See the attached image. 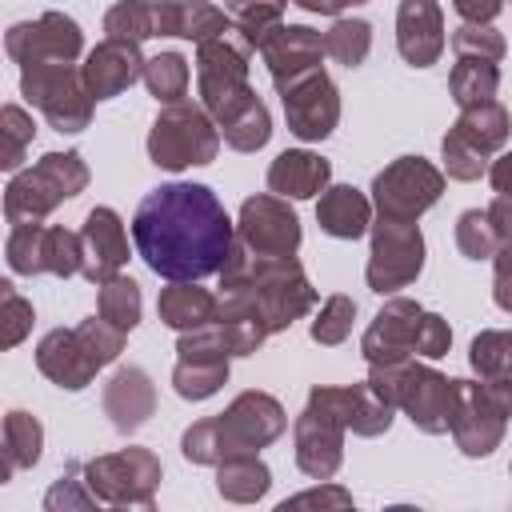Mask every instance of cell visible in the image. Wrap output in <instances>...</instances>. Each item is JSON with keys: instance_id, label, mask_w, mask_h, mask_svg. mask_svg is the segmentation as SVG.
Returning <instances> with one entry per match:
<instances>
[{"instance_id": "cell-35", "label": "cell", "mask_w": 512, "mask_h": 512, "mask_svg": "<svg viewBox=\"0 0 512 512\" xmlns=\"http://www.w3.org/2000/svg\"><path fill=\"white\" fill-rule=\"evenodd\" d=\"M40 444H44V428L36 416L28 412H8L4 416V476L32 468L40 460Z\"/></svg>"}, {"instance_id": "cell-11", "label": "cell", "mask_w": 512, "mask_h": 512, "mask_svg": "<svg viewBox=\"0 0 512 512\" xmlns=\"http://www.w3.org/2000/svg\"><path fill=\"white\" fill-rule=\"evenodd\" d=\"M248 60H252V44L236 24L196 48L200 104L208 108L212 120H220L244 92H252L248 88Z\"/></svg>"}, {"instance_id": "cell-54", "label": "cell", "mask_w": 512, "mask_h": 512, "mask_svg": "<svg viewBox=\"0 0 512 512\" xmlns=\"http://www.w3.org/2000/svg\"><path fill=\"white\" fill-rule=\"evenodd\" d=\"M300 4L304 12H324V16H336L340 8H352V4H364V0H292Z\"/></svg>"}, {"instance_id": "cell-27", "label": "cell", "mask_w": 512, "mask_h": 512, "mask_svg": "<svg viewBox=\"0 0 512 512\" xmlns=\"http://www.w3.org/2000/svg\"><path fill=\"white\" fill-rule=\"evenodd\" d=\"M232 28V16L208 0H156V36H184V40H212Z\"/></svg>"}, {"instance_id": "cell-49", "label": "cell", "mask_w": 512, "mask_h": 512, "mask_svg": "<svg viewBox=\"0 0 512 512\" xmlns=\"http://www.w3.org/2000/svg\"><path fill=\"white\" fill-rule=\"evenodd\" d=\"M496 280H492V296L504 312H512V244H504L496 256Z\"/></svg>"}, {"instance_id": "cell-40", "label": "cell", "mask_w": 512, "mask_h": 512, "mask_svg": "<svg viewBox=\"0 0 512 512\" xmlns=\"http://www.w3.org/2000/svg\"><path fill=\"white\" fill-rule=\"evenodd\" d=\"M144 84L160 104H176L188 92V60L180 52H160L144 64Z\"/></svg>"}, {"instance_id": "cell-9", "label": "cell", "mask_w": 512, "mask_h": 512, "mask_svg": "<svg viewBox=\"0 0 512 512\" xmlns=\"http://www.w3.org/2000/svg\"><path fill=\"white\" fill-rule=\"evenodd\" d=\"M216 148H220V124L208 116L204 104H188V100L164 104V112L148 132V156L156 168H168V172L212 164Z\"/></svg>"}, {"instance_id": "cell-38", "label": "cell", "mask_w": 512, "mask_h": 512, "mask_svg": "<svg viewBox=\"0 0 512 512\" xmlns=\"http://www.w3.org/2000/svg\"><path fill=\"white\" fill-rule=\"evenodd\" d=\"M284 8L288 0H224V12L248 36L252 48H260V40L284 24Z\"/></svg>"}, {"instance_id": "cell-4", "label": "cell", "mask_w": 512, "mask_h": 512, "mask_svg": "<svg viewBox=\"0 0 512 512\" xmlns=\"http://www.w3.org/2000/svg\"><path fill=\"white\" fill-rule=\"evenodd\" d=\"M448 344H452V328L444 316L420 308L416 300L396 296L368 324L360 352L368 364H404L412 356L440 360V356H448Z\"/></svg>"}, {"instance_id": "cell-2", "label": "cell", "mask_w": 512, "mask_h": 512, "mask_svg": "<svg viewBox=\"0 0 512 512\" xmlns=\"http://www.w3.org/2000/svg\"><path fill=\"white\" fill-rule=\"evenodd\" d=\"M288 428L284 408L268 392H240L220 416L200 420L184 432L180 448L192 464H220L240 452H256L272 444Z\"/></svg>"}, {"instance_id": "cell-16", "label": "cell", "mask_w": 512, "mask_h": 512, "mask_svg": "<svg viewBox=\"0 0 512 512\" xmlns=\"http://www.w3.org/2000/svg\"><path fill=\"white\" fill-rule=\"evenodd\" d=\"M228 344L224 332L212 324L204 328H188L176 340V368H172V384L184 400H208L212 392H220V384L228 380Z\"/></svg>"}, {"instance_id": "cell-14", "label": "cell", "mask_w": 512, "mask_h": 512, "mask_svg": "<svg viewBox=\"0 0 512 512\" xmlns=\"http://www.w3.org/2000/svg\"><path fill=\"white\" fill-rule=\"evenodd\" d=\"M444 192V172L424 156H400L372 180L376 212L388 220H416L428 212Z\"/></svg>"}, {"instance_id": "cell-18", "label": "cell", "mask_w": 512, "mask_h": 512, "mask_svg": "<svg viewBox=\"0 0 512 512\" xmlns=\"http://www.w3.org/2000/svg\"><path fill=\"white\" fill-rule=\"evenodd\" d=\"M280 100H284V116H288L292 136H300V140L332 136V128L340 120V96H336V84L328 80L324 68H312L300 80L284 84Z\"/></svg>"}, {"instance_id": "cell-30", "label": "cell", "mask_w": 512, "mask_h": 512, "mask_svg": "<svg viewBox=\"0 0 512 512\" xmlns=\"http://www.w3.org/2000/svg\"><path fill=\"white\" fill-rule=\"evenodd\" d=\"M156 312L168 328L176 332H188V328H204L216 320V296L208 288H200L196 280H172L160 300H156Z\"/></svg>"}, {"instance_id": "cell-10", "label": "cell", "mask_w": 512, "mask_h": 512, "mask_svg": "<svg viewBox=\"0 0 512 512\" xmlns=\"http://www.w3.org/2000/svg\"><path fill=\"white\" fill-rule=\"evenodd\" d=\"M508 416H512V376L460 380V408L452 420L456 448L464 456H488L504 440Z\"/></svg>"}, {"instance_id": "cell-33", "label": "cell", "mask_w": 512, "mask_h": 512, "mask_svg": "<svg viewBox=\"0 0 512 512\" xmlns=\"http://www.w3.org/2000/svg\"><path fill=\"white\" fill-rule=\"evenodd\" d=\"M452 132H456V136H464V140H468L476 152L492 156V152H500V148L508 144L512 120H508L504 104L488 100V104H476V108H460V116H456Z\"/></svg>"}, {"instance_id": "cell-15", "label": "cell", "mask_w": 512, "mask_h": 512, "mask_svg": "<svg viewBox=\"0 0 512 512\" xmlns=\"http://www.w3.org/2000/svg\"><path fill=\"white\" fill-rule=\"evenodd\" d=\"M424 268V236L416 228V220H388L380 216V224H372V256H368V288L388 296L404 284H412Z\"/></svg>"}, {"instance_id": "cell-17", "label": "cell", "mask_w": 512, "mask_h": 512, "mask_svg": "<svg viewBox=\"0 0 512 512\" xmlns=\"http://www.w3.org/2000/svg\"><path fill=\"white\" fill-rule=\"evenodd\" d=\"M236 240L256 256H296L300 220L284 196H248L236 220Z\"/></svg>"}, {"instance_id": "cell-3", "label": "cell", "mask_w": 512, "mask_h": 512, "mask_svg": "<svg viewBox=\"0 0 512 512\" xmlns=\"http://www.w3.org/2000/svg\"><path fill=\"white\" fill-rule=\"evenodd\" d=\"M220 284H244L260 300L272 332L288 328L316 304V288L308 284L296 256H256L240 240L232 244L228 264L220 268Z\"/></svg>"}, {"instance_id": "cell-7", "label": "cell", "mask_w": 512, "mask_h": 512, "mask_svg": "<svg viewBox=\"0 0 512 512\" xmlns=\"http://www.w3.org/2000/svg\"><path fill=\"white\" fill-rule=\"evenodd\" d=\"M88 184V164L80 152H48L32 168L16 172L4 188L8 224H40L56 204L80 196Z\"/></svg>"}, {"instance_id": "cell-52", "label": "cell", "mask_w": 512, "mask_h": 512, "mask_svg": "<svg viewBox=\"0 0 512 512\" xmlns=\"http://www.w3.org/2000/svg\"><path fill=\"white\" fill-rule=\"evenodd\" d=\"M452 4L468 24H492L504 8V0H452Z\"/></svg>"}, {"instance_id": "cell-41", "label": "cell", "mask_w": 512, "mask_h": 512, "mask_svg": "<svg viewBox=\"0 0 512 512\" xmlns=\"http://www.w3.org/2000/svg\"><path fill=\"white\" fill-rule=\"evenodd\" d=\"M456 248H460L468 260H492V256L504 248L484 208L460 212V220H456Z\"/></svg>"}, {"instance_id": "cell-22", "label": "cell", "mask_w": 512, "mask_h": 512, "mask_svg": "<svg viewBox=\"0 0 512 512\" xmlns=\"http://www.w3.org/2000/svg\"><path fill=\"white\" fill-rule=\"evenodd\" d=\"M144 56L136 40H112L104 36V44H96L88 52V60L80 64L84 84L92 92V100H112L124 88H132V80H144Z\"/></svg>"}, {"instance_id": "cell-36", "label": "cell", "mask_w": 512, "mask_h": 512, "mask_svg": "<svg viewBox=\"0 0 512 512\" xmlns=\"http://www.w3.org/2000/svg\"><path fill=\"white\" fill-rule=\"evenodd\" d=\"M96 288H100L96 312H100L112 328L132 332V328L140 324V284L120 272V276H112V280H104V284H96Z\"/></svg>"}, {"instance_id": "cell-13", "label": "cell", "mask_w": 512, "mask_h": 512, "mask_svg": "<svg viewBox=\"0 0 512 512\" xmlns=\"http://www.w3.org/2000/svg\"><path fill=\"white\" fill-rule=\"evenodd\" d=\"M84 480L100 504H140L152 508V492L160 484V460L148 448H120L112 456H96L84 464Z\"/></svg>"}, {"instance_id": "cell-1", "label": "cell", "mask_w": 512, "mask_h": 512, "mask_svg": "<svg viewBox=\"0 0 512 512\" xmlns=\"http://www.w3.org/2000/svg\"><path fill=\"white\" fill-rule=\"evenodd\" d=\"M132 240L144 264L164 280H204L232 256L236 228L204 184H160L132 216Z\"/></svg>"}, {"instance_id": "cell-43", "label": "cell", "mask_w": 512, "mask_h": 512, "mask_svg": "<svg viewBox=\"0 0 512 512\" xmlns=\"http://www.w3.org/2000/svg\"><path fill=\"white\" fill-rule=\"evenodd\" d=\"M468 364L480 376H512V332H480L468 348Z\"/></svg>"}, {"instance_id": "cell-24", "label": "cell", "mask_w": 512, "mask_h": 512, "mask_svg": "<svg viewBox=\"0 0 512 512\" xmlns=\"http://www.w3.org/2000/svg\"><path fill=\"white\" fill-rule=\"evenodd\" d=\"M80 248H84L80 272L92 284H104V280L120 276V268L128 260V236H124L120 216L112 208H92L84 216V228H80Z\"/></svg>"}, {"instance_id": "cell-44", "label": "cell", "mask_w": 512, "mask_h": 512, "mask_svg": "<svg viewBox=\"0 0 512 512\" xmlns=\"http://www.w3.org/2000/svg\"><path fill=\"white\" fill-rule=\"evenodd\" d=\"M352 320H356V300L348 296H328L320 304V316L312 320V340L316 344H344L348 332H352Z\"/></svg>"}, {"instance_id": "cell-20", "label": "cell", "mask_w": 512, "mask_h": 512, "mask_svg": "<svg viewBox=\"0 0 512 512\" xmlns=\"http://www.w3.org/2000/svg\"><path fill=\"white\" fill-rule=\"evenodd\" d=\"M344 420L320 404H304L296 416V464L312 480H332L344 460Z\"/></svg>"}, {"instance_id": "cell-19", "label": "cell", "mask_w": 512, "mask_h": 512, "mask_svg": "<svg viewBox=\"0 0 512 512\" xmlns=\"http://www.w3.org/2000/svg\"><path fill=\"white\" fill-rule=\"evenodd\" d=\"M4 48L20 68L36 64V60H76L84 52V32H80V24L72 16L44 12L36 20L12 24L8 36H4Z\"/></svg>"}, {"instance_id": "cell-21", "label": "cell", "mask_w": 512, "mask_h": 512, "mask_svg": "<svg viewBox=\"0 0 512 512\" xmlns=\"http://www.w3.org/2000/svg\"><path fill=\"white\" fill-rule=\"evenodd\" d=\"M260 56H264V64L272 72V84L284 88V84L300 80L304 72L320 68V60L328 52H324V36L320 32H312L304 24H280L276 32H268L260 40Z\"/></svg>"}, {"instance_id": "cell-47", "label": "cell", "mask_w": 512, "mask_h": 512, "mask_svg": "<svg viewBox=\"0 0 512 512\" xmlns=\"http://www.w3.org/2000/svg\"><path fill=\"white\" fill-rule=\"evenodd\" d=\"M0 308H4V316H0V324H4V348H16L24 336H28V328H32V304L4 280L0 284Z\"/></svg>"}, {"instance_id": "cell-6", "label": "cell", "mask_w": 512, "mask_h": 512, "mask_svg": "<svg viewBox=\"0 0 512 512\" xmlns=\"http://www.w3.org/2000/svg\"><path fill=\"white\" fill-rule=\"evenodd\" d=\"M368 384L396 408L408 412V420L420 432H452L456 408H460V380L440 376L428 364L404 360V364H372Z\"/></svg>"}, {"instance_id": "cell-39", "label": "cell", "mask_w": 512, "mask_h": 512, "mask_svg": "<svg viewBox=\"0 0 512 512\" xmlns=\"http://www.w3.org/2000/svg\"><path fill=\"white\" fill-rule=\"evenodd\" d=\"M104 32L112 40H148L156 36V0H120L104 16Z\"/></svg>"}, {"instance_id": "cell-26", "label": "cell", "mask_w": 512, "mask_h": 512, "mask_svg": "<svg viewBox=\"0 0 512 512\" xmlns=\"http://www.w3.org/2000/svg\"><path fill=\"white\" fill-rule=\"evenodd\" d=\"M152 412H156V384H152V376L144 368H136V364L116 368L112 380L104 384V416L112 420V428L120 436H128Z\"/></svg>"}, {"instance_id": "cell-53", "label": "cell", "mask_w": 512, "mask_h": 512, "mask_svg": "<svg viewBox=\"0 0 512 512\" xmlns=\"http://www.w3.org/2000/svg\"><path fill=\"white\" fill-rule=\"evenodd\" d=\"M488 180H492V188H496L500 196H512V148H508L500 160H492Z\"/></svg>"}, {"instance_id": "cell-34", "label": "cell", "mask_w": 512, "mask_h": 512, "mask_svg": "<svg viewBox=\"0 0 512 512\" xmlns=\"http://www.w3.org/2000/svg\"><path fill=\"white\" fill-rule=\"evenodd\" d=\"M500 60H484V56H456L452 76H448V92L460 108H476L488 104L500 88Z\"/></svg>"}, {"instance_id": "cell-32", "label": "cell", "mask_w": 512, "mask_h": 512, "mask_svg": "<svg viewBox=\"0 0 512 512\" xmlns=\"http://www.w3.org/2000/svg\"><path fill=\"white\" fill-rule=\"evenodd\" d=\"M268 484H272V472L256 452H240V456H228L216 464V492L232 504L260 500L268 492Z\"/></svg>"}, {"instance_id": "cell-29", "label": "cell", "mask_w": 512, "mask_h": 512, "mask_svg": "<svg viewBox=\"0 0 512 512\" xmlns=\"http://www.w3.org/2000/svg\"><path fill=\"white\" fill-rule=\"evenodd\" d=\"M316 220L328 236L336 240H356L368 232L372 224V204L364 192H356L352 184H332L320 192V204H316Z\"/></svg>"}, {"instance_id": "cell-42", "label": "cell", "mask_w": 512, "mask_h": 512, "mask_svg": "<svg viewBox=\"0 0 512 512\" xmlns=\"http://www.w3.org/2000/svg\"><path fill=\"white\" fill-rule=\"evenodd\" d=\"M32 136H36L32 116L20 104H4V112H0V168L16 172L24 152H28V144H32Z\"/></svg>"}, {"instance_id": "cell-31", "label": "cell", "mask_w": 512, "mask_h": 512, "mask_svg": "<svg viewBox=\"0 0 512 512\" xmlns=\"http://www.w3.org/2000/svg\"><path fill=\"white\" fill-rule=\"evenodd\" d=\"M216 124H220L224 144L236 148V152H256V148H264L268 136H272V116H268V108L260 104L256 92H244Z\"/></svg>"}, {"instance_id": "cell-23", "label": "cell", "mask_w": 512, "mask_h": 512, "mask_svg": "<svg viewBox=\"0 0 512 512\" xmlns=\"http://www.w3.org/2000/svg\"><path fill=\"white\" fill-rule=\"evenodd\" d=\"M308 400L320 404V408H328V412H336L344 420V428L356 432V436H380V432H388L392 428V412H396V404H388L368 380L364 384H352V388H320L316 384L308 392Z\"/></svg>"}, {"instance_id": "cell-45", "label": "cell", "mask_w": 512, "mask_h": 512, "mask_svg": "<svg viewBox=\"0 0 512 512\" xmlns=\"http://www.w3.org/2000/svg\"><path fill=\"white\" fill-rule=\"evenodd\" d=\"M456 56H484V60H504V36L492 24H460L452 32Z\"/></svg>"}, {"instance_id": "cell-5", "label": "cell", "mask_w": 512, "mask_h": 512, "mask_svg": "<svg viewBox=\"0 0 512 512\" xmlns=\"http://www.w3.org/2000/svg\"><path fill=\"white\" fill-rule=\"evenodd\" d=\"M124 336L120 328H112L100 312L76 328H56L48 332L40 344H36V368L56 384V388H68V392H80L92 384V376L112 364L124 348Z\"/></svg>"}, {"instance_id": "cell-50", "label": "cell", "mask_w": 512, "mask_h": 512, "mask_svg": "<svg viewBox=\"0 0 512 512\" xmlns=\"http://www.w3.org/2000/svg\"><path fill=\"white\" fill-rule=\"evenodd\" d=\"M324 508V504H332V508H348L352 504V496L344 492V488H312V492H300V496H292V500H284V512L288 508Z\"/></svg>"}, {"instance_id": "cell-25", "label": "cell", "mask_w": 512, "mask_h": 512, "mask_svg": "<svg viewBox=\"0 0 512 512\" xmlns=\"http://www.w3.org/2000/svg\"><path fill=\"white\" fill-rule=\"evenodd\" d=\"M396 48L412 68H428L444 52V16L436 0H400L396 8Z\"/></svg>"}, {"instance_id": "cell-51", "label": "cell", "mask_w": 512, "mask_h": 512, "mask_svg": "<svg viewBox=\"0 0 512 512\" xmlns=\"http://www.w3.org/2000/svg\"><path fill=\"white\" fill-rule=\"evenodd\" d=\"M484 212H488V220H492L500 244H512V196H500V192H496Z\"/></svg>"}, {"instance_id": "cell-48", "label": "cell", "mask_w": 512, "mask_h": 512, "mask_svg": "<svg viewBox=\"0 0 512 512\" xmlns=\"http://www.w3.org/2000/svg\"><path fill=\"white\" fill-rule=\"evenodd\" d=\"M80 472H84V468H76V464H72V468H68V472L48 488L44 508H52V512H56L60 504H64V508H96L100 500H96V492L88 488V480H76Z\"/></svg>"}, {"instance_id": "cell-28", "label": "cell", "mask_w": 512, "mask_h": 512, "mask_svg": "<svg viewBox=\"0 0 512 512\" xmlns=\"http://www.w3.org/2000/svg\"><path fill=\"white\" fill-rule=\"evenodd\" d=\"M328 176H332V164L324 156L304 152V148H288L268 168V192H276L284 200H312L328 188Z\"/></svg>"}, {"instance_id": "cell-12", "label": "cell", "mask_w": 512, "mask_h": 512, "mask_svg": "<svg viewBox=\"0 0 512 512\" xmlns=\"http://www.w3.org/2000/svg\"><path fill=\"white\" fill-rule=\"evenodd\" d=\"M4 256L8 268L20 276H76L84 264L80 232H68L64 224H12Z\"/></svg>"}, {"instance_id": "cell-8", "label": "cell", "mask_w": 512, "mask_h": 512, "mask_svg": "<svg viewBox=\"0 0 512 512\" xmlns=\"http://www.w3.org/2000/svg\"><path fill=\"white\" fill-rule=\"evenodd\" d=\"M20 96L40 108V116L56 132H80L92 120V92L84 84V72L72 60H36L20 72Z\"/></svg>"}, {"instance_id": "cell-46", "label": "cell", "mask_w": 512, "mask_h": 512, "mask_svg": "<svg viewBox=\"0 0 512 512\" xmlns=\"http://www.w3.org/2000/svg\"><path fill=\"white\" fill-rule=\"evenodd\" d=\"M444 172H448L452 180H476V176L488 172V156L476 152L464 136H456V132L448 128V136H444Z\"/></svg>"}, {"instance_id": "cell-37", "label": "cell", "mask_w": 512, "mask_h": 512, "mask_svg": "<svg viewBox=\"0 0 512 512\" xmlns=\"http://www.w3.org/2000/svg\"><path fill=\"white\" fill-rule=\"evenodd\" d=\"M368 48H372V24L368 20H356V16H340L328 32H324V52L344 64V68H360L368 60Z\"/></svg>"}]
</instances>
